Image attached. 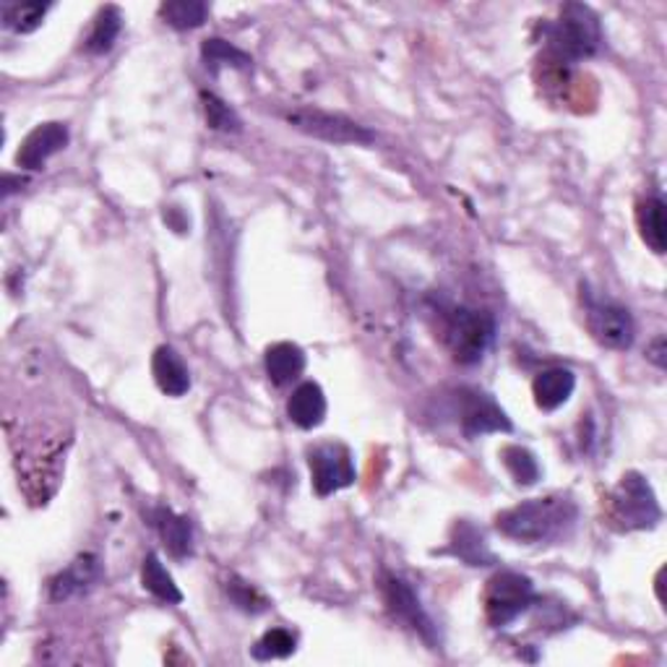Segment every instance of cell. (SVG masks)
<instances>
[{"label": "cell", "mask_w": 667, "mask_h": 667, "mask_svg": "<svg viewBox=\"0 0 667 667\" xmlns=\"http://www.w3.org/2000/svg\"><path fill=\"white\" fill-rule=\"evenodd\" d=\"M576 519H579V508L574 501L548 495V498H529L525 504L501 511L495 517V527L508 540L538 545V542L568 538Z\"/></svg>", "instance_id": "6da1fadb"}, {"label": "cell", "mask_w": 667, "mask_h": 667, "mask_svg": "<svg viewBox=\"0 0 667 667\" xmlns=\"http://www.w3.org/2000/svg\"><path fill=\"white\" fill-rule=\"evenodd\" d=\"M548 53L555 64L571 66L584 58H593L602 45V30L597 13L589 5L566 3L559 22L545 26Z\"/></svg>", "instance_id": "7a4b0ae2"}, {"label": "cell", "mask_w": 667, "mask_h": 667, "mask_svg": "<svg viewBox=\"0 0 667 667\" xmlns=\"http://www.w3.org/2000/svg\"><path fill=\"white\" fill-rule=\"evenodd\" d=\"M438 321H441V336L444 345L449 347L451 357L462 366H474L493 345L495 336V321L493 315L474 308L464 306H449L438 311Z\"/></svg>", "instance_id": "3957f363"}, {"label": "cell", "mask_w": 667, "mask_h": 667, "mask_svg": "<svg viewBox=\"0 0 667 667\" xmlns=\"http://www.w3.org/2000/svg\"><path fill=\"white\" fill-rule=\"evenodd\" d=\"M659 519H663V508L644 474L625 472L621 483L608 495V525L618 532H636V529H655Z\"/></svg>", "instance_id": "277c9868"}, {"label": "cell", "mask_w": 667, "mask_h": 667, "mask_svg": "<svg viewBox=\"0 0 667 667\" xmlns=\"http://www.w3.org/2000/svg\"><path fill=\"white\" fill-rule=\"evenodd\" d=\"M538 602L534 584L529 576L517 574V571H501L487 582L483 605L485 618L493 629H506L514 621H519L532 605Z\"/></svg>", "instance_id": "5b68a950"}, {"label": "cell", "mask_w": 667, "mask_h": 667, "mask_svg": "<svg viewBox=\"0 0 667 667\" xmlns=\"http://www.w3.org/2000/svg\"><path fill=\"white\" fill-rule=\"evenodd\" d=\"M285 120L295 130L313 136V139L329 143H355V147H370L376 141V134L360 123L345 118L336 113H323V110L298 107L285 113Z\"/></svg>", "instance_id": "8992f818"}, {"label": "cell", "mask_w": 667, "mask_h": 667, "mask_svg": "<svg viewBox=\"0 0 667 667\" xmlns=\"http://www.w3.org/2000/svg\"><path fill=\"white\" fill-rule=\"evenodd\" d=\"M584 313H587L589 334L608 349H629L636 340V323L629 308L618 302L600 300L593 292H584Z\"/></svg>", "instance_id": "52a82bcc"}, {"label": "cell", "mask_w": 667, "mask_h": 667, "mask_svg": "<svg viewBox=\"0 0 667 667\" xmlns=\"http://www.w3.org/2000/svg\"><path fill=\"white\" fill-rule=\"evenodd\" d=\"M378 589H381L383 602H387L389 613L402 621L404 625H410L415 634H421L433 649H436L438 636H436V625H433L430 616L425 613L421 597L415 595V589L410 587V582H404L402 576L391 574V571H383L381 579H378Z\"/></svg>", "instance_id": "ba28073f"}, {"label": "cell", "mask_w": 667, "mask_h": 667, "mask_svg": "<svg viewBox=\"0 0 667 667\" xmlns=\"http://www.w3.org/2000/svg\"><path fill=\"white\" fill-rule=\"evenodd\" d=\"M308 464H311L315 495L321 498L355 483L353 453L342 444H319L308 449Z\"/></svg>", "instance_id": "9c48e42d"}, {"label": "cell", "mask_w": 667, "mask_h": 667, "mask_svg": "<svg viewBox=\"0 0 667 667\" xmlns=\"http://www.w3.org/2000/svg\"><path fill=\"white\" fill-rule=\"evenodd\" d=\"M459 423L467 438L483 436V433H511L514 425L508 415L498 407L491 394L480 389H462L457 394Z\"/></svg>", "instance_id": "30bf717a"}, {"label": "cell", "mask_w": 667, "mask_h": 667, "mask_svg": "<svg viewBox=\"0 0 667 667\" xmlns=\"http://www.w3.org/2000/svg\"><path fill=\"white\" fill-rule=\"evenodd\" d=\"M68 141H71V134L64 123H43L30 130V136L22 141L16 151V164L22 170H43L50 157L68 147Z\"/></svg>", "instance_id": "8fae6325"}, {"label": "cell", "mask_w": 667, "mask_h": 667, "mask_svg": "<svg viewBox=\"0 0 667 667\" xmlns=\"http://www.w3.org/2000/svg\"><path fill=\"white\" fill-rule=\"evenodd\" d=\"M151 525L157 527L164 548L175 561H185L194 555V527H191L188 517L175 514L168 506H157L151 511Z\"/></svg>", "instance_id": "7c38bea8"}, {"label": "cell", "mask_w": 667, "mask_h": 667, "mask_svg": "<svg viewBox=\"0 0 667 667\" xmlns=\"http://www.w3.org/2000/svg\"><path fill=\"white\" fill-rule=\"evenodd\" d=\"M151 376H154L157 387L168 396H183L191 391V373L185 368L183 357L173 347L162 345L151 355Z\"/></svg>", "instance_id": "4fadbf2b"}, {"label": "cell", "mask_w": 667, "mask_h": 667, "mask_svg": "<svg viewBox=\"0 0 667 667\" xmlns=\"http://www.w3.org/2000/svg\"><path fill=\"white\" fill-rule=\"evenodd\" d=\"M326 394L315 381L300 383L287 402V415L302 430H313L326 421Z\"/></svg>", "instance_id": "5bb4252c"}, {"label": "cell", "mask_w": 667, "mask_h": 667, "mask_svg": "<svg viewBox=\"0 0 667 667\" xmlns=\"http://www.w3.org/2000/svg\"><path fill=\"white\" fill-rule=\"evenodd\" d=\"M576 389V376L568 368H548L534 376L532 394L542 412H555L568 402Z\"/></svg>", "instance_id": "9a60e30c"}, {"label": "cell", "mask_w": 667, "mask_h": 667, "mask_svg": "<svg viewBox=\"0 0 667 667\" xmlns=\"http://www.w3.org/2000/svg\"><path fill=\"white\" fill-rule=\"evenodd\" d=\"M100 561L94 555H79L71 566L60 571L50 582V597L55 602L71 600V597L87 593L94 582L100 579Z\"/></svg>", "instance_id": "2e32d148"}, {"label": "cell", "mask_w": 667, "mask_h": 667, "mask_svg": "<svg viewBox=\"0 0 667 667\" xmlns=\"http://www.w3.org/2000/svg\"><path fill=\"white\" fill-rule=\"evenodd\" d=\"M264 366L266 373H269L272 383L277 387H290L292 381H298L306 370V353L292 342H277L266 349L264 355Z\"/></svg>", "instance_id": "e0dca14e"}, {"label": "cell", "mask_w": 667, "mask_h": 667, "mask_svg": "<svg viewBox=\"0 0 667 667\" xmlns=\"http://www.w3.org/2000/svg\"><path fill=\"white\" fill-rule=\"evenodd\" d=\"M449 548L467 566H491V563H495V555L491 553V548H487L485 534L474 525H470V521H457V525H453Z\"/></svg>", "instance_id": "ac0fdd59"}, {"label": "cell", "mask_w": 667, "mask_h": 667, "mask_svg": "<svg viewBox=\"0 0 667 667\" xmlns=\"http://www.w3.org/2000/svg\"><path fill=\"white\" fill-rule=\"evenodd\" d=\"M636 227L639 235L657 256H663L667 248V225H665V202L659 196H646L636 204Z\"/></svg>", "instance_id": "d6986e66"}, {"label": "cell", "mask_w": 667, "mask_h": 667, "mask_svg": "<svg viewBox=\"0 0 667 667\" xmlns=\"http://www.w3.org/2000/svg\"><path fill=\"white\" fill-rule=\"evenodd\" d=\"M141 584H143V589H147L149 595H154L157 600H162L164 605H181L183 602V593L177 589L175 579L170 576V571L162 566L160 555H157V553H149L147 559H143Z\"/></svg>", "instance_id": "ffe728a7"}, {"label": "cell", "mask_w": 667, "mask_h": 667, "mask_svg": "<svg viewBox=\"0 0 667 667\" xmlns=\"http://www.w3.org/2000/svg\"><path fill=\"white\" fill-rule=\"evenodd\" d=\"M120 32H123V13L118 5H105V9H100L92 32H89L87 53L92 55L110 53L115 47V43H118Z\"/></svg>", "instance_id": "44dd1931"}, {"label": "cell", "mask_w": 667, "mask_h": 667, "mask_svg": "<svg viewBox=\"0 0 667 667\" xmlns=\"http://www.w3.org/2000/svg\"><path fill=\"white\" fill-rule=\"evenodd\" d=\"M202 58L206 68H209L211 73H219V68L222 66H230V68H238V71H245V68H251V55L240 50V47H235L232 43H227V39L222 37H211V39H204L202 45Z\"/></svg>", "instance_id": "7402d4cb"}, {"label": "cell", "mask_w": 667, "mask_h": 667, "mask_svg": "<svg viewBox=\"0 0 667 667\" xmlns=\"http://www.w3.org/2000/svg\"><path fill=\"white\" fill-rule=\"evenodd\" d=\"M501 462L514 478L517 485H534L540 480V464L534 459V453L525 449V446L508 444L501 449Z\"/></svg>", "instance_id": "603a6c76"}, {"label": "cell", "mask_w": 667, "mask_h": 667, "mask_svg": "<svg viewBox=\"0 0 667 667\" xmlns=\"http://www.w3.org/2000/svg\"><path fill=\"white\" fill-rule=\"evenodd\" d=\"M206 13H209V9H206V3H202V0H173V3L160 5L162 22L181 32L202 26L206 22Z\"/></svg>", "instance_id": "cb8c5ba5"}, {"label": "cell", "mask_w": 667, "mask_h": 667, "mask_svg": "<svg viewBox=\"0 0 667 667\" xmlns=\"http://www.w3.org/2000/svg\"><path fill=\"white\" fill-rule=\"evenodd\" d=\"M50 3H5L3 5V24L16 34H30L39 30L45 22Z\"/></svg>", "instance_id": "d4e9b609"}, {"label": "cell", "mask_w": 667, "mask_h": 667, "mask_svg": "<svg viewBox=\"0 0 667 667\" xmlns=\"http://www.w3.org/2000/svg\"><path fill=\"white\" fill-rule=\"evenodd\" d=\"M298 649V639L287 629H272L253 644L251 655L258 663H269V659H287Z\"/></svg>", "instance_id": "484cf974"}, {"label": "cell", "mask_w": 667, "mask_h": 667, "mask_svg": "<svg viewBox=\"0 0 667 667\" xmlns=\"http://www.w3.org/2000/svg\"><path fill=\"white\" fill-rule=\"evenodd\" d=\"M202 107L206 126L211 130H222V134H238V130H243L240 115L227 105L225 100H219L215 92H202Z\"/></svg>", "instance_id": "4316f807"}, {"label": "cell", "mask_w": 667, "mask_h": 667, "mask_svg": "<svg viewBox=\"0 0 667 667\" xmlns=\"http://www.w3.org/2000/svg\"><path fill=\"white\" fill-rule=\"evenodd\" d=\"M227 597H230V602L235 605L238 610H243L248 616L264 613V610H269L272 605L256 587H253V584L238 579V576H232V579L227 582Z\"/></svg>", "instance_id": "83f0119b"}, {"label": "cell", "mask_w": 667, "mask_h": 667, "mask_svg": "<svg viewBox=\"0 0 667 667\" xmlns=\"http://www.w3.org/2000/svg\"><path fill=\"white\" fill-rule=\"evenodd\" d=\"M665 355H667V340L659 334L657 340L649 345V349H646V357H649L657 368H665Z\"/></svg>", "instance_id": "f1b7e54d"}]
</instances>
